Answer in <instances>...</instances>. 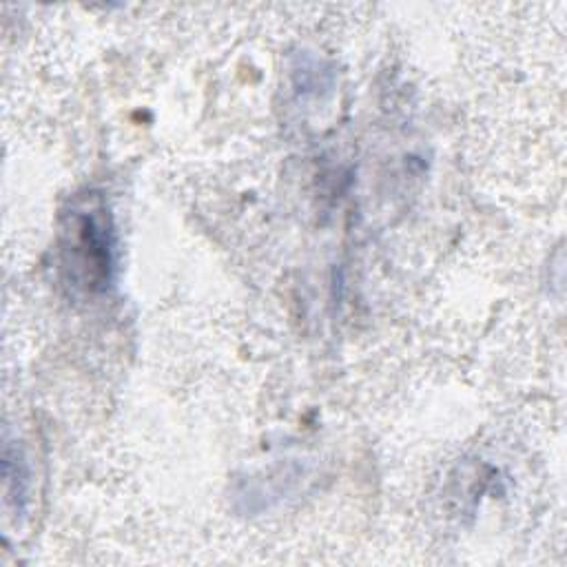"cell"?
Wrapping results in <instances>:
<instances>
[{"label":"cell","instance_id":"6da1fadb","mask_svg":"<svg viewBox=\"0 0 567 567\" xmlns=\"http://www.w3.org/2000/svg\"><path fill=\"white\" fill-rule=\"evenodd\" d=\"M60 264L69 286L86 295L111 288L117 270V241L113 217L100 195L89 193L64 213Z\"/></svg>","mask_w":567,"mask_h":567},{"label":"cell","instance_id":"7a4b0ae2","mask_svg":"<svg viewBox=\"0 0 567 567\" xmlns=\"http://www.w3.org/2000/svg\"><path fill=\"white\" fill-rule=\"evenodd\" d=\"M2 461H4L2 463L4 465V501H7V505H13L16 514L20 516L27 509L31 474H29L22 452L18 447H13L11 441L4 443Z\"/></svg>","mask_w":567,"mask_h":567}]
</instances>
